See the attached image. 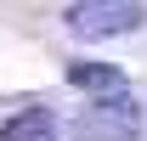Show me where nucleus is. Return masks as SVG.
Listing matches in <instances>:
<instances>
[{
    "mask_svg": "<svg viewBox=\"0 0 147 141\" xmlns=\"http://www.w3.org/2000/svg\"><path fill=\"white\" fill-rule=\"evenodd\" d=\"M142 130H147V113H142L136 96H125V90L91 102L79 119H74V141H142Z\"/></svg>",
    "mask_w": 147,
    "mask_h": 141,
    "instance_id": "1",
    "label": "nucleus"
},
{
    "mask_svg": "<svg viewBox=\"0 0 147 141\" xmlns=\"http://www.w3.org/2000/svg\"><path fill=\"white\" fill-rule=\"evenodd\" d=\"M62 23L79 40H119V34H130V28L147 23V6L142 0H74L62 11Z\"/></svg>",
    "mask_w": 147,
    "mask_h": 141,
    "instance_id": "2",
    "label": "nucleus"
},
{
    "mask_svg": "<svg viewBox=\"0 0 147 141\" xmlns=\"http://www.w3.org/2000/svg\"><path fill=\"white\" fill-rule=\"evenodd\" d=\"M0 141H57V119L51 107H23L0 124Z\"/></svg>",
    "mask_w": 147,
    "mask_h": 141,
    "instance_id": "3",
    "label": "nucleus"
},
{
    "mask_svg": "<svg viewBox=\"0 0 147 141\" xmlns=\"http://www.w3.org/2000/svg\"><path fill=\"white\" fill-rule=\"evenodd\" d=\"M68 85L113 96V90H125V73H119V68H108V62H68Z\"/></svg>",
    "mask_w": 147,
    "mask_h": 141,
    "instance_id": "4",
    "label": "nucleus"
}]
</instances>
